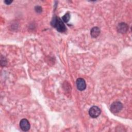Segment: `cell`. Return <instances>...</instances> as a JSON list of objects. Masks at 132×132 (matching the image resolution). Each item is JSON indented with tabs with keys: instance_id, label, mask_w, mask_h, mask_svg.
<instances>
[{
	"instance_id": "obj_1",
	"label": "cell",
	"mask_w": 132,
	"mask_h": 132,
	"mask_svg": "<svg viewBox=\"0 0 132 132\" xmlns=\"http://www.w3.org/2000/svg\"><path fill=\"white\" fill-rule=\"evenodd\" d=\"M51 25L56 28L57 30L59 32H64L66 30V27L62 20L59 17L55 16L51 22Z\"/></svg>"
},
{
	"instance_id": "obj_2",
	"label": "cell",
	"mask_w": 132,
	"mask_h": 132,
	"mask_svg": "<svg viewBox=\"0 0 132 132\" xmlns=\"http://www.w3.org/2000/svg\"><path fill=\"white\" fill-rule=\"evenodd\" d=\"M122 108L123 105L121 102H115L111 104L110 106V110L112 113H116L122 110Z\"/></svg>"
},
{
	"instance_id": "obj_3",
	"label": "cell",
	"mask_w": 132,
	"mask_h": 132,
	"mask_svg": "<svg viewBox=\"0 0 132 132\" xmlns=\"http://www.w3.org/2000/svg\"><path fill=\"white\" fill-rule=\"evenodd\" d=\"M101 110L97 106H94L91 107L89 110V114L90 116L93 118H97L101 114Z\"/></svg>"
},
{
	"instance_id": "obj_4",
	"label": "cell",
	"mask_w": 132,
	"mask_h": 132,
	"mask_svg": "<svg viewBox=\"0 0 132 132\" xmlns=\"http://www.w3.org/2000/svg\"><path fill=\"white\" fill-rule=\"evenodd\" d=\"M20 127L23 131H26L30 129V124L27 119H23L20 122Z\"/></svg>"
},
{
	"instance_id": "obj_5",
	"label": "cell",
	"mask_w": 132,
	"mask_h": 132,
	"mask_svg": "<svg viewBox=\"0 0 132 132\" xmlns=\"http://www.w3.org/2000/svg\"><path fill=\"white\" fill-rule=\"evenodd\" d=\"M77 88L80 91L84 90L86 88V84L85 80L82 78H78L76 81Z\"/></svg>"
},
{
	"instance_id": "obj_6",
	"label": "cell",
	"mask_w": 132,
	"mask_h": 132,
	"mask_svg": "<svg viewBox=\"0 0 132 132\" xmlns=\"http://www.w3.org/2000/svg\"><path fill=\"white\" fill-rule=\"evenodd\" d=\"M128 29V25L125 23H120L118 24L117 27V29L118 32L122 34L126 32Z\"/></svg>"
},
{
	"instance_id": "obj_7",
	"label": "cell",
	"mask_w": 132,
	"mask_h": 132,
	"mask_svg": "<svg viewBox=\"0 0 132 132\" xmlns=\"http://www.w3.org/2000/svg\"><path fill=\"white\" fill-rule=\"evenodd\" d=\"M100 29L97 27H93L90 31L91 36L93 38L97 37L98 36L100 35Z\"/></svg>"
},
{
	"instance_id": "obj_8",
	"label": "cell",
	"mask_w": 132,
	"mask_h": 132,
	"mask_svg": "<svg viewBox=\"0 0 132 132\" xmlns=\"http://www.w3.org/2000/svg\"><path fill=\"white\" fill-rule=\"evenodd\" d=\"M70 13L69 12L65 13L62 17V21L64 22H65V23H67L69 20H70Z\"/></svg>"
},
{
	"instance_id": "obj_9",
	"label": "cell",
	"mask_w": 132,
	"mask_h": 132,
	"mask_svg": "<svg viewBox=\"0 0 132 132\" xmlns=\"http://www.w3.org/2000/svg\"><path fill=\"white\" fill-rule=\"evenodd\" d=\"M35 10L37 12H38V13H40L41 11H42V8L40 6H37L35 7Z\"/></svg>"
},
{
	"instance_id": "obj_10",
	"label": "cell",
	"mask_w": 132,
	"mask_h": 132,
	"mask_svg": "<svg viewBox=\"0 0 132 132\" xmlns=\"http://www.w3.org/2000/svg\"><path fill=\"white\" fill-rule=\"evenodd\" d=\"M4 2L6 4H7V5H9V4H10L12 2V1H8V0H6V1H5Z\"/></svg>"
}]
</instances>
